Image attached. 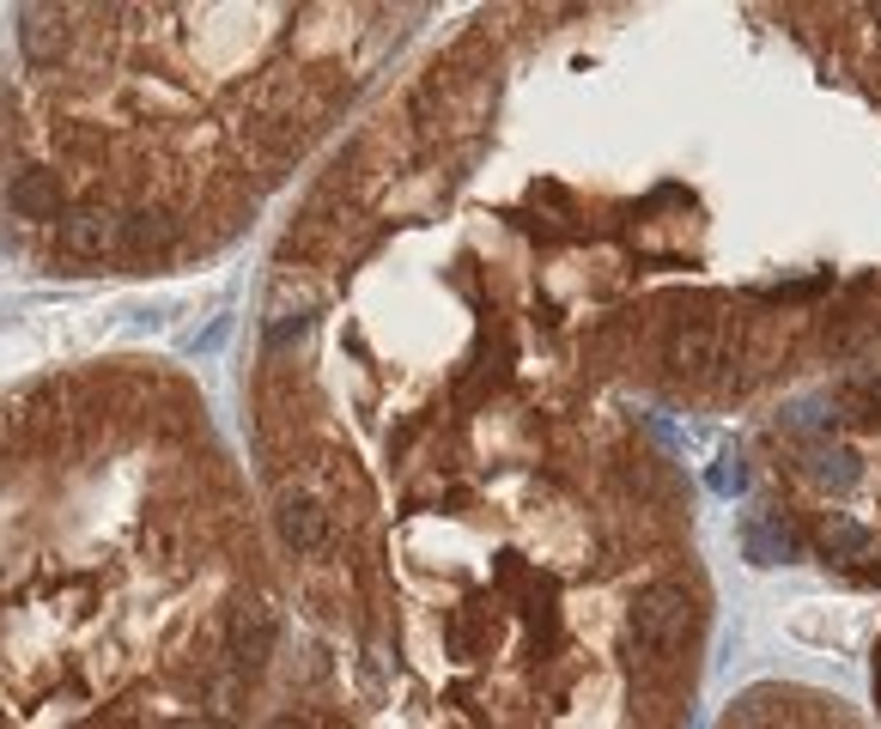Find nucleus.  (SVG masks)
Instances as JSON below:
<instances>
[{
    "label": "nucleus",
    "mask_w": 881,
    "mask_h": 729,
    "mask_svg": "<svg viewBox=\"0 0 881 729\" xmlns=\"http://www.w3.org/2000/svg\"><path fill=\"white\" fill-rule=\"evenodd\" d=\"M687 620H693V596H687V583H675V578L644 583L639 602H632V615H627V645H632V657H639L644 669H651V662H669V657L681 650Z\"/></svg>",
    "instance_id": "nucleus-1"
},
{
    "label": "nucleus",
    "mask_w": 881,
    "mask_h": 729,
    "mask_svg": "<svg viewBox=\"0 0 881 729\" xmlns=\"http://www.w3.org/2000/svg\"><path fill=\"white\" fill-rule=\"evenodd\" d=\"M226 657L231 669L256 675L268 657H274V608L256 602V596H243V602H231V620H226Z\"/></svg>",
    "instance_id": "nucleus-2"
},
{
    "label": "nucleus",
    "mask_w": 881,
    "mask_h": 729,
    "mask_svg": "<svg viewBox=\"0 0 881 729\" xmlns=\"http://www.w3.org/2000/svg\"><path fill=\"white\" fill-rule=\"evenodd\" d=\"M56 238H61V250H68V256H110L116 243H122V219H116L103 201H80V207L61 213Z\"/></svg>",
    "instance_id": "nucleus-3"
},
{
    "label": "nucleus",
    "mask_w": 881,
    "mask_h": 729,
    "mask_svg": "<svg viewBox=\"0 0 881 729\" xmlns=\"http://www.w3.org/2000/svg\"><path fill=\"white\" fill-rule=\"evenodd\" d=\"M274 523H280V536H287L292 553H304V559H317L322 547H329V511H322V499H310L304 487H287V492H280Z\"/></svg>",
    "instance_id": "nucleus-4"
},
{
    "label": "nucleus",
    "mask_w": 881,
    "mask_h": 729,
    "mask_svg": "<svg viewBox=\"0 0 881 729\" xmlns=\"http://www.w3.org/2000/svg\"><path fill=\"white\" fill-rule=\"evenodd\" d=\"M73 31H68V12L56 7H24L19 12V49L37 61V68H56L61 56H68Z\"/></svg>",
    "instance_id": "nucleus-5"
},
{
    "label": "nucleus",
    "mask_w": 881,
    "mask_h": 729,
    "mask_svg": "<svg viewBox=\"0 0 881 729\" xmlns=\"http://www.w3.org/2000/svg\"><path fill=\"white\" fill-rule=\"evenodd\" d=\"M814 547H821L827 559H839V566L858 571V559H875L881 553V536H875L870 523H858V517L833 511V517H821V529H814Z\"/></svg>",
    "instance_id": "nucleus-6"
},
{
    "label": "nucleus",
    "mask_w": 881,
    "mask_h": 729,
    "mask_svg": "<svg viewBox=\"0 0 881 729\" xmlns=\"http://www.w3.org/2000/svg\"><path fill=\"white\" fill-rule=\"evenodd\" d=\"M742 547H748V559H754V566H779V559L797 553V529H790L779 511H754V517L742 523Z\"/></svg>",
    "instance_id": "nucleus-7"
},
{
    "label": "nucleus",
    "mask_w": 881,
    "mask_h": 729,
    "mask_svg": "<svg viewBox=\"0 0 881 729\" xmlns=\"http://www.w3.org/2000/svg\"><path fill=\"white\" fill-rule=\"evenodd\" d=\"M7 201H12V213H24V219H61V177L56 171H19L12 189H7Z\"/></svg>",
    "instance_id": "nucleus-8"
},
{
    "label": "nucleus",
    "mask_w": 881,
    "mask_h": 729,
    "mask_svg": "<svg viewBox=\"0 0 881 729\" xmlns=\"http://www.w3.org/2000/svg\"><path fill=\"white\" fill-rule=\"evenodd\" d=\"M802 468H809L821 487H833V492L858 487V475H863L858 456H851V450H833V445H809V450H802Z\"/></svg>",
    "instance_id": "nucleus-9"
},
{
    "label": "nucleus",
    "mask_w": 881,
    "mask_h": 729,
    "mask_svg": "<svg viewBox=\"0 0 881 729\" xmlns=\"http://www.w3.org/2000/svg\"><path fill=\"white\" fill-rule=\"evenodd\" d=\"M171 238H177V226L159 213V207H134V213L122 219V243H128V250H140V256H147V250H171Z\"/></svg>",
    "instance_id": "nucleus-10"
},
{
    "label": "nucleus",
    "mask_w": 881,
    "mask_h": 729,
    "mask_svg": "<svg viewBox=\"0 0 881 729\" xmlns=\"http://www.w3.org/2000/svg\"><path fill=\"white\" fill-rule=\"evenodd\" d=\"M851 413L881 426V377H875V383H863V389H851Z\"/></svg>",
    "instance_id": "nucleus-11"
},
{
    "label": "nucleus",
    "mask_w": 881,
    "mask_h": 729,
    "mask_svg": "<svg viewBox=\"0 0 881 729\" xmlns=\"http://www.w3.org/2000/svg\"><path fill=\"white\" fill-rule=\"evenodd\" d=\"M711 480H718V492H735L742 487V456H718V475Z\"/></svg>",
    "instance_id": "nucleus-12"
},
{
    "label": "nucleus",
    "mask_w": 881,
    "mask_h": 729,
    "mask_svg": "<svg viewBox=\"0 0 881 729\" xmlns=\"http://www.w3.org/2000/svg\"><path fill=\"white\" fill-rule=\"evenodd\" d=\"M159 729H207L201 718H171V723H159Z\"/></svg>",
    "instance_id": "nucleus-13"
},
{
    "label": "nucleus",
    "mask_w": 881,
    "mask_h": 729,
    "mask_svg": "<svg viewBox=\"0 0 881 729\" xmlns=\"http://www.w3.org/2000/svg\"><path fill=\"white\" fill-rule=\"evenodd\" d=\"M875 693H881V657H875Z\"/></svg>",
    "instance_id": "nucleus-14"
},
{
    "label": "nucleus",
    "mask_w": 881,
    "mask_h": 729,
    "mask_svg": "<svg viewBox=\"0 0 881 729\" xmlns=\"http://www.w3.org/2000/svg\"><path fill=\"white\" fill-rule=\"evenodd\" d=\"M875 19H881V7H875Z\"/></svg>",
    "instance_id": "nucleus-15"
}]
</instances>
